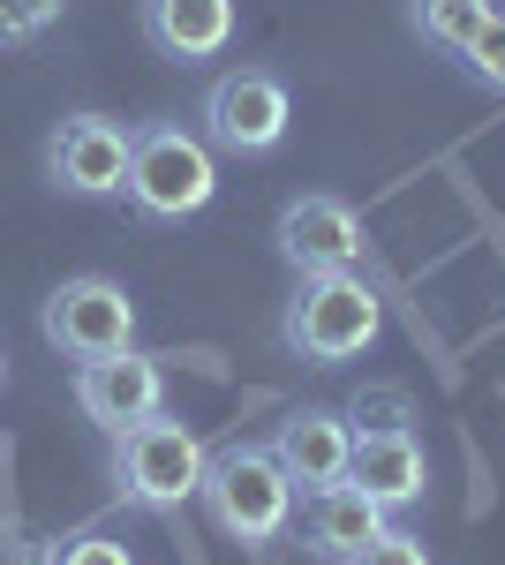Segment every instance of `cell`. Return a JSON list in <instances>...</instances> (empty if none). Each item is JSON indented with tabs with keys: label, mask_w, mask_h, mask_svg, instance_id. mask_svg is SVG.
<instances>
[{
	"label": "cell",
	"mask_w": 505,
	"mask_h": 565,
	"mask_svg": "<svg viewBox=\"0 0 505 565\" xmlns=\"http://www.w3.org/2000/svg\"><path fill=\"white\" fill-rule=\"evenodd\" d=\"M197 498H204V513L219 521V535H234V543H272L280 527L295 521V482H287V468L272 460V445H250V437L204 452Z\"/></svg>",
	"instance_id": "6da1fadb"
},
{
	"label": "cell",
	"mask_w": 505,
	"mask_h": 565,
	"mask_svg": "<svg viewBox=\"0 0 505 565\" xmlns=\"http://www.w3.org/2000/svg\"><path fill=\"white\" fill-rule=\"evenodd\" d=\"M219 189V151L181 121H151L128 143V204L144 218H189Z\"/></svg>",
	"instance_id": "7a4b0ae2"
},
{
	"label": "cell",
	"mask_w": 505,
	"mask_h": 565,
	"mask_svg": "<svg viewBox=\"0 0 505 565\" xmlns=\"http://www.w3.org/2000/svg\"><path fill=\"white\" fill-rule=\"evenodd\" d=\"M385 332V302L362 271H325V279H302V295L287 302V348L302 362H355L370 354Z\"/></svg>",
	"instance_id": "3957f363"
},
{
	"label": "cell",
	"mask_w": 505,
	"mask_h": 565,
	"mask_svg": "<svg viewBox=\"0 0 505 565\" xmlns=\"http://www.w3.org/2000/svg\"><path fill=\"white\" fill-rule=\"evenodd\" d=\"M114 476H122V498L167 513L181 498H197V482H204V445H197L189 423H173L167 407H159L151 423H128V430L114 437Z\"/></svg>",
	"instance_id": "277c9868"
},
{
	"label": "cell",
	"mask_w": 505,
	"mask_h": 565,
	"mask_svg": "<svg viewBox=\"0 0 505 565\" xmlns=\"http://www.w3.org/2000/svg\"><path fill=\"white\" fill-rule=\"evenodd\" d=\"M287 121H295L287 84L264 76V68H227V76L204 90V143L227 151V159H264V151H280V143H287Z\"/></svg>",
	"instance_id": "5b68a950"
},
{
	"label": "cell",
	"mask_w": 505,
	"mask_h": 565,
	"mask_svg": "<svg viewBox=\"0 0 505 565\" xmlns=\"http://www.w3.org/2000/svg\"><path fill=\"white\" fill-rule=\"evenodd\" d=\"M39 324H45V340L69 354V362H98V354L136 348V302H128L114 279H98V271L61 279V287L45 295Z\"/></svg>",
	"instance_id": "8992f818"
},
{
	"label": "cell",
	"mask_w": 505,
	"mask_h": 565,
	"mask_svg": "<svg viewBox=\"0 0 505 565\" xmlns=\"http://www.w3.org/2000/svg\"><path fill=\"white\" fill-rule=\"evenodd\" d=\"M280 257L295 264L302 279L362 271V257H370V226L355 218V204H339V196H295V204L280 212Z\"/></svg>",
	"instance_id": "52a82bcc"
},
{
	"label": "cell",
	"mask_w": 505,
	"mask_h": 565,
	"mask_svg": "<svg viewBox=\"0 0 505 565\" xmlns=\"http://www.w3.org/2000/svg\"><path fill=\"white\" fill-rule=\"evenodd\" d=\"M128 143H136L128 121L69 114L61 129L45 136V174L61 181L69 196H114V189H128Z\"/></svg>",
	"instance_id": "ba28073f"
},
{
	"label": "cell",
	"mask_w": 505,
	"mask_h": 565,
	"mask_svg": "<svg viewBox=\"0 0 505 565\" xmlns=\"http://www.w3.org/2000/svg\"><path fill=\"white\" fill-rule=\"evenodd\" d=\"M76 407H84L98 430L122 437L128 423H151L159 407H167V370H159V354H98V362H76Z\"/></svg>",
	"instance_id": "9c48e42d"
},
{
	"label": "cell",
	"mask_w": 505,
	"mask_h": 565,
	"mask_svg": "<svg viewBox=\"0 0 505 565\" xmlns=\"http://www.w3.org/2000/svg\"><path fill=\"white\" fill-rule=\"evenodd\" d=\"M347 452H355V423H347V415H333V407H295V415L272 430V460L287 468L295 498L347 476Z\"/></svg>",
	"instance_id": "30bf717a"
},
{
	"label": "cell",
	"mask_w": 505,
	"mask_h": 565,
	"mask_svg": "<svg viewBox=\"0 0 505 565\" xmlns=\"http://www.w3.org/2000/svg\"><path fill=\"white\" fill-rule=\"evenodd\" d=\"M385 505L378 498H362L355 482L339 476V482H325V490H302V535H309V551L317 558H355L370 535H385Z\"/></svg>",
	"instance_id": "8fae6325"
},
{
	"label": "cell",
	"mask_w": 505,
	"mask_h": 565,
	"mask_svg": "<svg viewBox=\"0 0 505 565\" xmlns=\"http://www.w3.org/2000/svg\"><path fill=\"white\" fill-rule=\"evenodd\" d=\"M347 482L362 498H378L385 513L392 505H415L430 468H422V445L408 430H355V452H347Z\"/></svg>",
	"instance_id": "7c38bea8"
},
{
	"label": "cell",
	"mask_w": 505,
	"mask_h": 565,
	"mask_svg": "<svg viewBox=\"0 0 505 565\" xmlns=\"http://www.w3.org/2000/svg\"><path fill=\"white\" fill-rule=\"evenodd\" d=\"M144 39L167 61H211L234 39V0H144Z\"/></svg>",
	"instance_id": "4fadbf2b"
},
{
	"label": "cell",
	"mask_w": 505,
	"mask_h": 565,
	"mask_svg": "<svg viewBox=\"0 0 505 565\" xmlns=\"http://www.w3.org/2000/svg\"><path fill=\"white\" fill-rule=\"evenodd\" d=\"M491 15H498L491 0H415V31H422V45H438V53H467V39H475Z\"/></svg>",
	"instance_id": "5bb4252c"
},
{
	"label": "cell",
	"mask_w": 505,
	"mask_h": 565,
	"mask_svg": "<svg viewBox=\"0 0 505 565\" xmlns=\"http://www.w3.org/2000/svg\"><path fill=\"white\" fill-rule=\"evenodd\" d=\"M69 0H0V45H39Z\"/></svg>",
	"instance_id": "9a60e30c"
},
{
	"label": "cell",
	"mask_w": 505,
	"mask_h": 565,
	"mask_svg": "<svg viewBox=\"0 0 505 565\" xmlns=\"http://www.w3.org/2000/svg\"><path fill=\"white\" fill-rule=\"evenodd\" d=\"M39 565H136L128 558V543H114V535H98V527H84V535H61V543H45Z\"/></svg>",
	"instance_id": "2e32d148"
},
{
	"label": "cell",
	"mask_w": 505,
	"mask_h": 565,
	"mask_svg": "<svg viewBox=\"0 0 505 565\" xmlns=\"http://www.w3.org/2000/svg\"><path fill=\"white\" fill-rule=\"evenodd\" d=\"M461 61H467V68H475V76H483L491 90H505V8L491 15V23H483V31H475V39H467Z\"/></svg>",
	"instance_id": "e0dca14e"
},
{
	"label": "cell",
	"mask_w": 505,
	"mask_h": 565,
	"mask_svg": "<svg viewBox=\"0 0 505 565\" xmlns=\"http://www.w3.org/2000/svg\"><path fill=\"white\" fill-rule=\"evenodd\" d=\"M339 565H430V551H422V535H408V527H385V535H370L355 558Z\"/></svg>",
	"instance_id": "ac0fdd59"
},
{
	"label": "cell",
	"mask_w": 505,
	"mask_h": 565,
	"mask_svg": "<svg viewBox=\"0 0 505 565\" xmlns=\"http://www.w3.org/2000/svg\"><path fill=\"white\" fill-rule=\"evenodd\" d=\"M0 377H8V362H0Z\"/></svg>",
	"instance_id": "d6986e66"
}]
</instances>
